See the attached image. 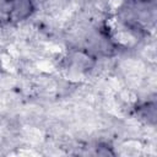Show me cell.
Returning a JSON list of instances; mask_svg holds the SVG:
<instances>
[{
    "instance_id": "1",
    "label": "cell",
    "mask_w": 157,
    "mask_h": 157,
    "mask_svg": "<svg viewBox=\"0 0 157 157\" xmlns=\"http://www.w3.org/2000/svg\"><path fill=\"white\" fill-rule=\"evenodd\" d=\"M32 10L31 0H0V20L21 21Z\"/></svg>"
}]
</instances>
